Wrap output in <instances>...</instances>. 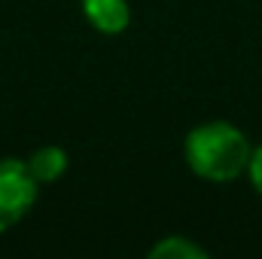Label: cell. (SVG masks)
<instances>
[{"mask_svg":"<svg viewBox=\"0 0 262 259\" xmlns=\"http://www.w3.org/2000/svg\"><path fill=\"white\" fill-rule=\"evenodd\" d=\"M186 165L198 177L226 183L247 171L250 165V140L244 131L229 122H204L186 134Z\"/></svg>","mask_w":262,"mask_h":259,"instance_id":"1","label":"cell"},{"mask_svg":"<svg viewBox=\"0 0 262 259\" xmlns=\"http://www.w3.org/2000/svg\"><path fill=\"white\" fill-rule=\"evenodd\" d=\"M40 183L28 171V162L0 159V232L12 229L37 201Z\"/></svg>","mask_w":262,"mask_h":259,"instance_id":"2","label":"cell"},{"mask_svg":"<svg viewBox=\"0 0 262 259\" xmlns=\"http://www.w3.org/2000/svg\"><path fill=\"white\" fill-rule=\"evenodd\" d=\"M85 18L101 34H122L131 21V9L125 0H79Z\"/></svg>","mask_w":262,"mask_h":259,"instance_id":"3","label":"cell"},{"mask_svg":"<svg viewBox=\"0 0 262 259\" xmlns=\"http://www.w3.org/2000/svg\"><path fill=\"white\" fill-rule=\"evenodd\" d=\"M28 171L34 174V180L43 183H55L67 171V153L61 146H40L31 159H28Z\"/></svg>","mask_w":262,"mask_h":259,"instance_id":"4","label":"cell"},{"mask_svg":"<svg viewBox=\"0 0 262 259\" xmlns=\"http://www.w3.org/2000/svg\"><path fill=\"white\" fill-rule=\"evenodd\" d=\"M149 256L152 259H201L204 256V250L195 247L192 241L180 238V235H171V238L159 241V244L149 250Z\"/></svg>","mask_w":262,"mask_h":259,"instance_id":"5","label":"cell"},{"mask_svg":"<svg viewBox=\"0 0 262 259\" xmlns=\"http://www.w3.org/2000/svg\"><path fill=\"white\" fill-rule=\"evenodd\" d=\"M247 174H250V183H253V189L262 195V146L253 149V156H250V165H247Z\"/></svg>","mask_w":262,"mask_h":259,"instance_id":"6","label":"cell"}]
</instances>
